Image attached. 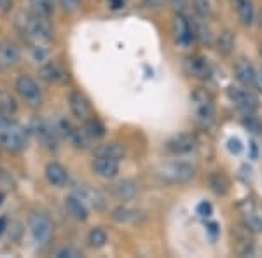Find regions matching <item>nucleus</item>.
Segmentation results:
<instances>
[{
	"label": "nucleus",
	"mask_w": 262,
	"mask_h": 258,
	"mask_svg": "<svg viewBox=\"0 0 262 258\" xmlns=\"http://www.w3.org/2000/svg\"><path fill=\"white\" fill-rule=\"evenodd\" d=\"M6 222H7L6 218H0V234H2V232H4V227H6Z\"/></svg>",
	"instance_id": "47"
},
{
	"label": "nucleus",
	"mask_w": 262,
	"mask_h": 258,
	"mask_svg": "<svg viewBox=\"0 0 262 258\" xmlns=\"http://www.w3.org/2000/svg\"><path fill=\"white\" fill-rule=\"evenodd\" d=\"M88 208H95V209H100L105 206V201H103V196L98 192V190L88 187V185H75L74 187V192Z\"/></svg>",
	"instance_id": "17"
},
{
	"label": "nucleus",
	"mask_w": 262,
	"mask_h": 258,
	"mask_svg": "<svg viewBox=\"0 0 262 258\" xmlns=\"http://www.w3.org/2000/svg\"><path fill=\"white\" fill-rule=\"evenodd\" d=\"M112 196H116L121 201H131L137 197L138 194V185L133 180H119L114 185H111Z\"/></svg>",
	"instance_id": "20"
},
{
	"label": "nucleus",
	"mask_w": 262,
	"mask_h": 258,
	"mask_svg": "<svg viewBox=\"0 0 262 258\" xmlns=\"http://www.w3.org/2000/svg\"><path fill=\"white\" fill-rule=\"evenodd\" d=\"M257 27H259V30L262 32V9L259 11V16H257Z\"/></svg>",
	"instance_id": "46"
},
{
	"label": "nucleus",
	"mask_w": 262,
	"mask_h": 258,
	"mask_svg": "<svg viewBox=\"0 0 262 258\" xmlns=\"http://www.w3.org/2000/svg\"><path fill=\"white\" fill-rule=\"evenodd\" d=\"M194 175H196V168L191 162H185V160L164 162L156 169V176L163 183H170V185L187 183L189 180L194 178Z\"/></svg>",
	"instance_id": "3"
},
{
	"label": "nucleus",
	"mask_w": 262,
	"mask_h": 258,
	"mask_svg": "<svg viewBox=\"0 0 262 258\" xmlns=\"http://www.w3.org/2000/svg\"><path fill=\"white\" fill-rule=\"evenodd\" d=\"M28 230L33 239V243L39 244V246H46L53 238V222L49 220V217L42 211H32L28 215Z\"/></svg>",
	"instance_id": "4"
},
{
	"label": "nucleus",
	"mask_w": 262,
	"mask_h": 258,
	"mask_svg": "<svg viewBox=\"0 0 262 258\" xmlns=\"http://www.w3.org/2000/svg\"><path fill=\"white\" fill-rule=\"evenodd\" d=\"M65 209L74 220H79V222L88 220V209L90 208L75 194H70L69 197H65Z\"/></svg>",
	"instance_id": "21"
},
{
	"label": "nucleus",
	"mask_w": 262,
	"mask_h": 258,
	"mask_svg": "<svg viewBox=\"0 0 262 258\" xmlns=\"http://www.w3.org/2000/svg\"><path fill=\"white\" fill-rule=\"evenodd\" d=\"M255 86H257V89H259V92H262V66H260V70L257 72V80H255Z\"/></svg>",
	"instance_id": "42"
},
{
	"label": "nucleus",
	"mask_w": 262,
	"mask_h": 258,
	"mask_svg": "<svg viewBox=\"0 0 262 258\" xmlns=\"http://www.w3.org/2000/svg\"><path fill=\"white\" fill-rule=\"evenodd\" d=\"M208 187L213 194H217V196H226V194L229 192V180H227V176L224 175V173L213 171V173H210V176H208Z\"/></svg>",
	"instance_id": "24"
},
{
	"label": "nucleus",
	"mask_w": 262,
	"mask_h": 258,
	"mask_svg": "<svg viewBox=\"0 0 262 258\" xmlns=\"http://www.w3.org/2000/svg\"><path fill=\"white\" fill-rule=\"evenodd\" d=\"M215 49L221 56H229L234 49V33L231 30H222L215 40Z\"/></svg>",
	"instance_id": "25"
},
{
	"label": "nucleus",
	"mask_w": 262,
	"mask_h": 258,
	"mask_svg": "<svg viewBox=\"0 0 262 258\" xmlns=\"http://www.w3.org/2000/svg\"><path fill=\"white\" fill-rule=\"evenodd\" d=\"M0 107H2L4 112L9 115V113L16 112V101L12 100L11 95H6V92H2V95H0Z\"/></svg>",
	"instance_id": "34"
},
{
	"label": "nucleus",
	"mask_w": 262,
	"mask_h": 258,
	"mask_svg": "<svg viewBox=\"0 0 262 258\" xmlns=\"http://www.w3.org/2000/svg\"><path fill=\"white\" fill-rule=\"evenodd\" d=\"M39 74H40V79H44L46 82H49V84H58L65 79V72H63L61 66L54 61H48V63H44V65H40Z\"/></svg>",
	"instance_id": "23"
},
{
	"label": "nucleus",
	"mask_w": 262,
	"mask_h": 258,
	"mask_svg": "<svg viewBox=\"0 0 262 258\" xmlns=\"http://www.w3.org/2000/svg\"><path fill=\"white\" fill-rule=\"evenodd\" d=\"M236 12H238L239 23L243 27H252L255 23V11H253V4L252 0H234Z\"/></svg>",
	"instance_id": "22"
},
{
	"label": "nucleus",
	"mask_w": 262,
	"mask_h": 258,
	"mask_svg": "<svg viewBox=\"0 0 262 258\" xmlns=\"http://www.w3.org/2000/svg\"><path fill=\"white\" fill-rule=\"evenodd\" d=\"M227 96L232 103L236 105V108L242 113H255L259 108V98H257L248 87L242 86H229L227 87Z\"/></svg>",
	"instance_id": "6"
},
{
	"label": "nucleus",
	"mask_w": 262,
	"mask_h": 258,
	"mask_svg": "<svg viewBox=\"0 0 262 258\" xmlns=\"http://www.w3.org/2000/svg\"><path fill=\"white\" fill-rule=\"evenodd\" d=\"M164 152L170 155H185L196 149V138L189 133H180L164 142Z\"/></svg>",
	"instance_id": "10"
},
{
	"label": "nucleus",
	"mask_w": 262,
	"mask_h": 258,
	"mask_svg": "<svg viewBox=\"0 0 262 258\" xmlns=\"http://www.w3.org/2000/svg\"><path fill=\"white\" fill-rule=\"evenodd\" d=\"M196 213L200 215L201 218H208L210 215H212V204L210 202H206V201H203L198 204V208H196Z\"/></svg>",
	"instance_id": "37"
},
{
	"label": "nucleus",
	"mask_w": 262,
	"mask_h": 258,
	"mask_svg": "<svg viewBox=\"0 0 262 258\" xmlns=\"http://www.w3.org/2000/svg\"><path fill=\"white\" fill-rule=\"evenodd\" d=\"M149 7H159L163 4V0H143Z\"/></svg>",
	"instance_id": "43"
},
{
	"label": "nucleus",
	"mask_w": 262,
	"mask_h": 258,
	"mask_svg": "<svg viewBox=\"0 0 262 258\" xmlns=\"http://www.w3.org/2000/svg\"><path fill=\"white\" fill-rule=\"evenodd\" d=\"M0 204H2V194H0Z\"/></svg>",
	"instance_id": "48"
},
{
	"label": "nucleus",
	"mask_w": 262,
	"mask_h": 258,
	"mask_svg": "<svg viewBox=\"0 0 262 258\" xmlns=\"http://www.w3.org/2000/svg\"><path fill=\"white\" fill-rule=\"evenodd\" d=\"M192 4L200 18H206L210 14V0H192Z\"/></svg>",
	"instance_id": "35"
},
{
	"label": "nucleus",
	"mask_w": 262,
	"mask_h": 258,
	"mask_svg": "<svg viewBox=\"0 0 262 258\" xmlns=\"http://www.w3.org/2000/svg\"><path fill=\"white\" fill-rule=\"evenodd\" d=\"M107 239H108L107 232H105L103 228H100V227L91 228L90 234H88V244H90L91 248H95V249L103 248L105 244H107Z\"/></svg>",
	"instance_id": "30"
},
{
	"label": "nucleus",
	"mask_w": 262,
	"mask_h": 258,
	"mask_svg": "<svg viewBox=\"0 0 262 258\" xmlns=\"http://www.w3.org/2000/svg\"><path fill=\"white\" fill-rule=\"evenodd\" d=\"M56 131L58 134H61L63 138L67 139V142H70L74 147H77V149H86L88 147V134L84 133V131L77 129L74 124H72L70 121H67L65 117H60V119L56 121Z\"/></svg>",
	"instance_id": "9"
},
{
	"label": "nucleus",
	"mask_w": 262,
	"mask_h": 258,
	"mask_svg": "<svg viewBox=\"0 0 262 258\" xmlns=\"http://www.w3.org/2000/svg\"><path fill=\"white\" fill-rule=\"evenodd\" d=\"M260 56H262V49H260Z\"/></svg>",
	"instance_id": "49"
},
{
	"label": "nucleus",
	"mask_w": 262,
	"mask_h": 258,
	"mask_svg": "<svg viewBox=\"0 0 262 258\" xmlns=\"http://www.w3.org/2000/svg\"><path fill=\"white\" fill-rule=\"evenodd\" d=\"M124 147L117 142H108V143H103L100 145L98 149L95 150V155H107V157H112V159H117L121 160L124 157Z\"/></svg>",
	"instance_id": "26"
},
{
	"label": "nucleus",
	"mask_w": 262,
	"mask_h": 258,
	"mask_svg": "<svg viewBox=\"0 0 262 258\" xmlns=\"http://www.w3.org/2000/svg\"><path fill=\"white\" fill-rule=\"evenodd\" d=\"M194 37H198L203 44H208L210 42V28L206 27V23L203 21V18L198 19V23L194 25Z\"/></svg>",
	"instance_id": "32"
},
{
	"label": "nucleus",
	"mask_w": 262,
	"mask_h": 258,
	"mask_svg": "<svg viewBox=\"0 0 262 258\" xmlns=\"http://www.w3.org/2000/svg\"><path fill=\"white\" fill-rule=\"evenodd\" d=\"M27 143H28V133L21 124L7 121L6 124L0 126V145L6 147L7 150L19 152L27 147Z\"/></svg>",
	"instance_id": "5"
},
{
	"label": "nucleus",
	"mask_w": 262,
	"mask_h": 258,
	"mask_svg": "<svg viewBox=\"0 0 262 258\" xmlns=\"http://www.w3.org/2000/svg\"><path fill=\"white\" fill-rule=\"evenodd\" d=\"M28 7H30V11L35 12V14L49 18L54 12V9H56V2H54V0H28Z\"/></svg>",
	"instance_id": "28"
},
{
	"label": "nucleus",
	"mask_w": 262,
	"mask_h": 258,
	"mask_svg": "<svg viewBox=\"0 0 262 258\" xmlns=\"http://www.w3.org/2000/svg\"><path fill=\"white\" fill-rule=\"evenodd\" d=\"M35 134L48 150H58L56 126H53L48 121H37L35 122Z\"/></svg>",
	"instance_id": "13"
},
{
	"label": "nucleus",
	"mask_w": 262,
	"mask_h": 258,
	"mask_svg": "<svg viewBox=\"0 0 262 258\" xmlns=\"http://www.w3.org/2000/svg\"><path fill=\"white\" fill-rule=\"evenodd\" d=\"M54 256L56 258H77V256H81V251H77V249L72 248V246H63L58 249Z\"/></svg>",
	"instance_id": "36"
},
{
	"label": "nucleus",
	"mask_w": 262,
	"mask_h": 258,
	"mask_svg": "<svg viewBox=\"0 0 262 258\" xmlns=\"http://www.w3.org/2000/svg\"><path fill=\"white\" fill-rule=\"evenodd\" d=\"M245 220H247L248 228L262 232V218L255 213V211H245Z\"/></svg>",
	"instance_id": "33"
},
{
	"label": "nucleus",
	"mask_w": 262,
	"mask_h": 258,
	"mask_svg": "<svg viewBox=\"0 0 262 258\" xmlns=\"http://www.w3.org/2000/svg\"><path fill=\"white\" fill-rule=\"evenodd\" d=\"M60 6L65 12H74L81 6V0H60Z\"/></svg>",
	"instance_id": "38"
},
{
	"label": "nucleus",
	"mask_w": 262,
	"mask_h": 258,
	"mask_svg": "<svg viewBox=\"0 0 262 258\" xmlns=\"http://www.w3.org/2000/svg\"><path fill=\"white\" fill-rule=\"evenodd\" d=\"M206 232H208V234L212 236V239H215L219 236V225L215 222L206 223Z\"/></svg>",
	"instance_id": "40"
},
{
	"label": "nucleus",
	"mask_w": 262,
	"mask_h": 258,
	"mask_svg": "<svg viewBox=\"0 0 262 258\" xmlns=\"http://www.w3.org/2000/svg\"><path fill=\"white\" fill-rule=\"evenodd\" d=\"M19 49L11 42L0 44V70H11L19 61Z\"/></svg>",
	"instance_id": "19"
},
{
	"label": "nucleus",
	"mask_w": 262,
	"mask_h": 258,
	"mask_svg": "<svg viewBox=\"0 0 262 258\" xmlns=\"http://www.w3.org/2000/svg\"><path fill=\"white\" fill-rule=\"evenodd\" d=\"M234 249L239 256H252L255 253V243L248 238V234H238L234 239Z\"/></svg>",
	"instance_id": "27"
},
{
	"label": "nucleus",
	"mask_w": 262,
	"mask_h": 258,
	"mask_svg": "<svg viewBox=\"0 0 262 258\" xmlns=\"http://www.w3.org/2000/svg\"><path fill=\"white\" fill-rule=\"evenodd\" d=\"M7 121H9V117H7V113L4 112V108L0 107V126H2V124H6Z\"/></svg>",
	"instance_id": "44"
},
{
	"label": "nucleus",
	"mask_w": 262,
	"mask_h": 258,
	"mask_svg": "<svg viewBox=\"0 0 262 258\" xmlns=\"http://www.w3.org/2000/svg\"><path fill=\"white\" fill-rule=\"evenodd\" d=\"M16 27L19 28V32L32 42L35 48H39L42 42H48L53 37V27L49 23V18L35 12H21L16 19Z\"/></svg>",
	"instance_id": "1"
},
{
	"label": "nucleus",
	"mask_w": 262,
	"mask_h": 258,
	"mask_svg": "<svg viewBox=\"0 0 262 258\" xmlns=\"http://www.w3.org/2000/svg\"><path fill=\"white\" fill-rule=\"evenodd\" d=\"M16 92L19 95V98L30 107H39L42 103V91L39 84L33 80L30 75H19L16 79Z\"/></svg>",
	"instance_id": "7"
},
{
	"label": "nucleus",
	"mask_w": 262,
	"mask_h": 258,
	"mask_svg": "<svg viewBox=\"0 0 262 258\" xmlns=\"http://www.w3.org/2000/svg\"><path fill=\"white\" fill-rule=\"evenodd\" d=\"M91 169L95 175H98L100 178L112 180L119 173V160L107 157V155H95L91 162Z\"/></svg>",
	"instance_id": "12"
},
{
	"label": "nucleus",
	"mask_w": 262,
	"mask_h": 258,
	"mask_svg": "<svg viewBox=\"0 0 262 258\" xmlns=\"http://www.w3.org/2000/svg\"><path fill=\"white\" fill-rule=\"evenodd\" d=\"M191 103H192V115L196 124L200 128L208 129L215 121V103L212 95L208 91L198 87L191 95Z\"/></svg>",
	"instance_id": "2"
},
{
	"label": "nucleus",
	"mask_w": 262,
	"mask_h": 258,
	"mask_svg": "<svg viewBox=\"0 0 262 258\" xmlns=\"http://www.w3.org/2000/svg\"><path fill=\"white\" fill-rule=\"evenodd\" d=\"M44 175H46L48 183L56 189H61L69 183V173H67V169L58 162H49L44 169Z\"/></svg>",
	"instance_id": "18"
},
{
	"label": "nucleus",
	"mask_w": 262,
	"mask_h": 258,
	"mask_svg": "<svg viewBox=\"0 0 262 258\" xmlns=\"http://www.w3.org/2000/svg\"><path fill=\"white\" fill-rule=\"evenodd\" d=\"M184 72L192 79L206 80L212 77V65L201 54H191L184 60Z\"/></svg>",
	"instance_id": "8"
},
{
	"label": "nucleus",
	"mask_w": 262,
	"mask_h": 258,
	"mask_svg": "<svg viewBox=\"0 0 262 258\" xmlns=\"http://www.w3.org/2000/svg\"><path fill=\"white\" fill-rule=\"evenodd\" d=\"M234 77L243 87H248V89H250V87L255 86L257 72L247 58H239V60L234 63Z\"/></svg>",
	"instance_id": "14"
},
{
	"label": "nucleus",
	"mask_w": 262,
	"mask_h": 258,
	"mask_svg": "<svg viewBox=\"0 0 262 258\" xmlns=\"http://www.w3.org/2000/svg\"><path fill=\"white\" fill-rule=\"evenodd\" d=\"M242 124L253 134H262V122L253 113H247L242 119Z\"/></svg>",
	"instance_id": "31"
},
{
	"label": "nucleus",
	"mask_w": 262,
	"mask_h": 258,
	"mask_svg": "<svg viewBox=\"0 0 262 258\" xmlns=\"http://www.w3.org/2000/svg\"><path fill=\"white\" fill-rule=\"evenodd\" d=\"M84 133L88 134V138H95V139H100L105 136V128L103 124L95 119V117H90L88 121H84Z\"/></svg>",
	"instance_id": "29"
},
{
	"label": "nucleus",
	"mask_w": 262,
	"mask_h": 258,
	"mask_svg": "<svg viewBox=\"0 0 262 258\" xmlns=\"http://www.w3.org/2000/svg\"><path fill=\"white\" fill-rule=\"evenodd\" d=\"M173 35H175L177 45H180V48H189L192 40L196 39L194 28L184 14H175V18H173Z\"/></svg>",
	"instance_id": "11"
},
{
	"label": "nucleus",
	"mask_w": 262,
	"mask_h": 258,
	"mask_svg": "<svg viewBox=\"0 0 262 258\" xmlns=\"http://www.w3.org/2000/svg\"><path fill=\"white\" fill-rule=\"evenodd\" d=\"M12 9V0H0V11L9 12Z\"/></svg>",
	"instance_id": "41"
},
{
	"label": "nucleus",
	"mask_w": 262,
	"mask_h": 258,
	"mask_svg": "<svg viewBox=\"0 0 262 258\" xmlns=\"http://www.w3.org/2000/svg\"><path fill=\"white\" fill-rule=\"evenodd\" d=\"M227 149H229V152H232V154H239V152L243 150V145L238 138H231L229 142H227Z\"/></svg>",
	"instance_id": "39"
},
{
	"label": "nucleus",
	"mask_w": 262,
	"mask_h": 258,
	"mask_svg": "<svg viewBox=\"0 0 262 258\" xmlns=\"http://www.w3.org/2000/svg\"><path fill=\"white\" fill-rule=\"evenodd\" d=\"M112 220L117 223H126V225H138V223L145 222V213L140 209H133L128 206H119L112 211Z\"/></svg>",
	"instance_id": "16"
},
{
	"label": "nucleus",
	"mask_w": 262,
	"mask_h": 258,
	"mask_svg": "<svg viewBox=\"0 0 262 258\" xmlns=\"http://www.w3.org/2000/svg\"><path fill=\"white\" fill-rule=\"evenodd\" d=\"M250 149H252V159H257L259 149H257V143H255V142H252V143H250Z\"/></svg>",
	"instance_id": "45"
},
{
	"label": "nucleus",
	"mask_w": 262,
	"mask_h": 258,
	"mask_svg": "<svg viewBox=\"0 0 262 258\" xmlns=\"http://www.w3.org/2000/svg\"><path fill=\"white\" fill-rule=\"evenodd\" d=\"M69 107L70 112L77 117L79 121H88L91 117V105L86 96L79 91H72L69 95Z\"/></svg>",
	"instance_id": "15"
}]
</instances>
